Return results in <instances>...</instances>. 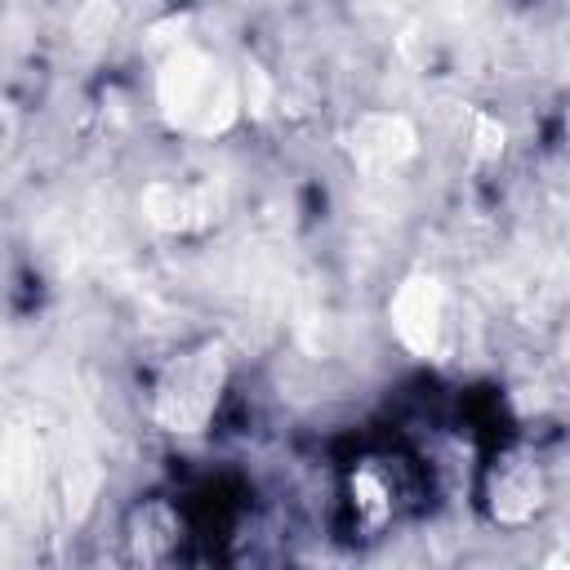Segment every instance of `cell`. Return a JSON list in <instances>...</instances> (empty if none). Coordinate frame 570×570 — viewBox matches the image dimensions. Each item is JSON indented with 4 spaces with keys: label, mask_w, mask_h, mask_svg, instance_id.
I'll use <instances>...</instances> for the list:
<instances>
[{
    "label": "cell",
    "mask_w": 570,
    "mask_h": 570,
    "mask_svg": "<svg viewBox=\"0 0 570 570\" xmlns=\"http://www.w3.org/2000/svg\"><path fill=\"white\" fill-rule=\"evenodd\" d=\"M485 499H490V517L503 525H521L534 517V508L543 503V476L534 468V459L525 450H508L503 459H494L490 476H485Z\"/></svg>",
    "instance_id": "cell-2"
},
{
    "label": "cell",
    "mask_w": 570,
    "mask_h": 570,
    "mask_svg": "<svg viewBox=\"0 0 570 570\" xmlns=\"http://www.w3.org/2000/svg\"><path fill=\"white\" fill-rule=\"evenodd\" d=\"M218 401V356H183L169 374V383L160 387V419L174 432H196Z\"/></svg>",
    "instance_id": "cell-1"
}]
</instances>
